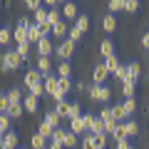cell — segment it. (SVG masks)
I'll return each instance as SVG.
<instances>
[{
    "label": "cell",
    "mask_w": 149,
    "mask_h": 149,
    "mask_svg": "<svg viewBox=\"0 0 149 149\" xmlns=\"http://www.w3.org/2000/svg\"><path fill=\"white\" fill-rule=\"evenodd\" d=\"M35 55H37V57H52V55H55L52 37H40V40L35 42Z\"/></svg>",
    "instance_id": "5"
},
{
    "label": "cell",
    "mask_w": 149,
    "mask_h": 149,
    "mask_svg": "<svg viewBox=\"0 0 149 149\" xmlns=\"http://www.w3.org/2000/svg\"><path fill=\"white\" fill-rule=\"evenodd\" d=\"M8 114H10V119H20L22 114H25V109H22V102L10 104V107H8Z\"/></svg>",
    "instance_id": "30"
},
{
    "label": "cell",
    "mask_w": 149,
    "mask_h": 149,
    "mask_svg": "<svg viewBox=\"0 0 149 149\" xmlns=\"http://www.w3.org/2000/svg\"><path fill=\"white\" fill-rule=\"evenodd\" d=\"M107 10H109V13L124 10V0H107Z\"/></svg>",
    "instance_id": "41"
},
{
    "label": "cell",
    "mask_w": 149,
    "mask_h": 149,
    "mask_svg": "<svg viewBox=\"0 0 149 149\" xmlns=\"http://www.w3.org/2000/svg\"><path fill=\"white\" fill-rule=\"evenodd\" d=\"M117 50H114V42H112L109 37H104V40H100V57H109V55H114Z\"/></svg>",
    "instance_id": "17"
},
{
    "label": "cell",
    "mask_w": 149,
    "mask_h": 149,
    "mask_svg": "<svg viewBox=\"0 0 149 149\" xmlns=\"http://www.w3.org/2000/svg\"><path fill=\"white\" fill-rule=\"evenodd\" d=\"M40 37H42V35H40V27H37L35 22H30V25H27V42H30V45H35L37 40H40Z\"/></svg>",
    "instance_id": "25"
},
{
    "label": "cell",
    "mask_w": 149,
    "mask_h": 149,
    "mask_svg": "<svg viewBox=\"0 0 149 149\" xmlns=\"http://www.w3.org/2000/svg\"><path fill=\"white\" fill-rule=\"evenodd\" d=\"M13 42V30L10 27H0V47H5V45H10Z\"/></svg>",
    "instance_id": "31"
},
{
    "label": "cell",
    "mask_w": 149,
    "mask_h": 149,
    "mask_svg": "<svg viewBox=\"0 0 149 149\" xmlns=\"http://www.w3.org/2000/svg\"><path fill=\"white\" fill-rule=\"evenodd\" d=\"M45 149H65V147H62V142H57V139H50Z\"/></svg>",
    "instance_id": "53"
},
{
    "label": "cell",
    "mask_w": 149,
    "mask_h": 149,
    "mask_svg": "<svg viewBox=\"0 0 149 149\" xmlns=\"http://www.w3.org/2000/svg\"><path fill=\"white\" fill-rule=\"evenodd\" d=\"M77 15H80V10H77V5H74L72 0L62 3V17L65 20H77Z\"/></svg>",
    "instance_id": "15"
},
{
    "label": "cell",
    "mask_w": 149,
    "mask_h": 149,
    "mask_svg": "<svg viewBox=\"0 0 149 149\" xmlns=\"http://www.w3.org/2000/svg\"><path fill=\"white\" fill-rule=\"evenodd\" d=\"M74 47H77V42H72L70 37H65V40H60L55 45V57L57 60H70L74 55Z\"/></svg>",
    "instance_id": "4"
},
{
    "label": "cell",
    "mask_w": 149,
    "mask_h": 149,
    "mask_svg": "<svg viewBox=\"0 0 149 149\" xmlns=\"http://www.w3.org/2000/svg\"><path fill=\"white\" fill-rule=\"evenodd\" d=\"M0 147L3 149H17L20 147V137H17V132H5L3 137H0Z\"/></svg>",
    "instance_id": "7"
},
{
    "label": "cell",
    "mask_w": 149,
    "mask_h": 149,
    "mask_svg": "<svg viewBox=\"0 0 149 149\" xmlns=\"http://www.w3.org/2000/svg\"><path fill=\"white\" fill-rule=\"evenodd\" d=\"M8 102H10V104H15V102H22V92H20V87H13V90L8 92Z\"/></svg>",
    "instance_id": "39"
},
{
    "label": "cell",
    "mask_w": 149,
    "mask_h": 149,
    "mask_svg": "<svg viewBox=\"0 0 149 149\" xmlns=\"http://www.w3.org/2000/svg\"><path fill=\"white\" fill-rule=\"evenodd\" d=\"M42 5H45V8H57L60 0H42Z\"/></svg>",
    "instance_id": "56"
},
{
    "label": "cell",
    "mask_w": 149,
    "mask_h": 149,
    "mask_svg": "<svg viewBox=\"0 0 149 149\" xmlns=\"http://www.w3.org/2000/svg\"><path fill=\"white\" fill-rule=\"evenodd\" d=\"M107 77H109V70L104 67V62H100L95 70H92V82H95V85H104Z\"/></svg>",
    "instance_id": "9"
},
{
    "label": "cell",
    "mask_w": 149,
    "mask_h": 149,
    "mask_svg": "<svg viewBox=\"0 0 149 149\" xmlns=\"http://www.w3.org/2000/svg\"><path fill=\"white\" fill-rule=\"evenodd\" d=\"M117 124H119L117 119H104V132H107V134H112V132H114V127H117Z\"/></svg>",
    "instance_id": "49"
},
{
    "label": "cell",
    "mask_w": 149,
    "mask_h": 149,
    "mask_svg": "<svg viewBox=\"0 0 149 149\" xmlns=\"http://www.w3.org/2000/svg\"><path fill=\"white\" fill-rule=\"evenodd\" d=\"M80 114H82V107H80V102H70L67 119H72V117H80Z\"/></svg>",
    "instance_id": "40"
},
{
    "label": "cell",
    "mask_w": 149,
    "mask_h": 149,
    "mask_svg": "<svg viewBox=\"0 0 149 149\" xmlns=\"http://www.w3.org/2000/svg\"><path fill=\"white\" fill-rule=\"evenodd\" d=\"M67 37H70V40H72V42H80V40H82V32L80 30H77V27H70V30H67Z\"/></svg>",
    "instance_id": "45"
},
{
    "label": "cell",
    "mask_w": 149,
    "mask_h": 149,
    "mask_svg": "<svg viewBox=\"0 0 149 149\" xmlns=\"http://www.w3.org/2000/svg\"><path fill=\"white\" fill-rule=\"evenodd\" d=\"M8 107H10V102H8V95H3V92H0V114H3V112H8Z\"/></svg>",
    "instance_id": "52"
},
{
    "label": "cell",
    "mask_w": 149,
    "mask_h": 149,
    "mask_svg": "<svg viewBox=\"0 0 149 149\" xmlns=\"http://www.w3.org/2000/svg\"><path fill=\"white\" fill-rule=\"evenodd\" d=\"M60 142H62L65 149H74L80 144V134H74L72 129H62V139H60Z\"/></svg>",
    "instance_id": "8"
},
{
    "label": "cell",
    "mask_w": 149,
    "mask_h": 149,
    "mask_svg": "<svg viewBox=\"0 0 149 149\" xmlns=\"http://www.w3.org/2000/svg\"><path fill=\"white\" fill-rule=\"evenodd\" d=\"M147 32H149V30H147Z\"/></svg>",
    "instance_id": "64"
},
{
    "label": "cell",
    "mask_w": 149,
    "mask_h": 149,
    "mask_svg": "<svg viewBox=\"0 0 149 149\" xmlns=\"http://www.w3.org/2000/svg\"><path fill=\"white\" fill-rule=\"evenodd\" d=\"M22 109H25L27 114H35V112L40 109V97H35L32 92L22 95Z\"/></svg>",
    "instance_id": "6"
},
{
    "label": "cell",
    "mask_w": 149,
    "mask_h": 149,
    "mask_svg": "<svg viewBox=\"0 0 149 149\" xmlns=\"http://www.w3.org/2000/svg\"><path fill=\"white\" fill-rule=\"evenodd\" d=\"M127 72H129V80H132V82H139V74H142V65L134 60V62H129V65H127Z\"/></svg>",
    "instance_id": "21"
},
{
    "label": "cell",
    "mask_w": 149,
    "mask_h": 149,
    "mask_svg": "<svg viewBox=\"0 0 149 149\" xmlns=\"http://www.w3.org/2000/svg\"><path fill=\"white\" fill-rule=\"evenodd\" d=\"M15 52L27 62V60H30V52H32V45H30V42H17V45H15Z\"/></svg>",
    "instance_id": "24"
},
{
    "label": "cell",
    "mask_w": 149,
    "mask_h": 149,
    "mask_svg": "<svg viewBox=\"0 0 149 149\" xmlns=\"http://www.w3.org/2000/svg\"><path fill=\"white\" fill-rule=\"evenodd\" d=\"M62 17H60V10L57 8H47V22L50 25H55V22H60Z\"/></svg>",
    "instance_id": "42"
},
{
    "label": "cell",
    "mask_w": 149,
    "mask_h": 149,
    "mask_svg": "<svg viewBox=\"0 0 149 149\" xmlns=\"http://www.w3.org/2000/svg\"><path fill=\"white\" fill-rule=\"evenodd\" d=\"M139 45H142L144 50H149V32H144V35L139 37Z\"/></svg>",
    "instance_id": "54"
},
{
    "label": "cell",
    "mask_w": 149,
    "mask_h": 149,
    "mask_svg": "<svg viewBox=\"0 0 149 149\" xmlns=\"http://www.w3.org/2000/svg\"><path fill=\"white\" fill-rule=\"evenodd\" d=\"M147 109H149V102H147Z\"/></svg>",
    "instance_id": "61"
},
{
    "label": "cell",
    "mask_w": 149,
    "mask_h": 149,
    "mask_svg": "<svg viewBox=\"0 0 149 149\" xmlns=\"http://www.w3.org/2000/svg\"><path fill=\"white\" fill-rule=\"evenodd\" d=\"M147 77H149V67H147Z\"/></svg>",
    "instance_id": "57"
},
{
    "label": "cell",
    "mask_w": 149,
    "mask_h": 149,
    "mask_svg": "<svg viewBox=\"0 0 149 149\" xmlns=\"http://www.w3.org/2000/svg\"><path fill=\"white\" fill-rule=\"evenodd\" d=\"M122 107H124V112H127V117H132L134 112H137V100H134V97H129V100L122 102Z\"/></svg>",
    "instance_id": "37"
},
{
    "label": "cell",
    "mask_w": 149,
    "mask_h": 149,
    "mask_svg": "<svg viewBox=\"0 0 149 149\" xmlns=\"http://www.w3.org/2000/svg\"><path fill=\"white\" fill-rule=\"evenodd\" d=\"M0 20H3V13H0Z\"/></svg>",
    "instance_id": "59"
},
{
    "label": "cell",
    "mask_w": 149,
    "mask_h": 149,
    "mask_svg": "<svg viewBox=\"0 0 149 149\" xmlns=\"http://www.w3.org/2000/svg\"><path fill=\"white\" fill-rule=\"evenodd\" d=\"M60 3H67V0H60Z\"/></svg>",
    "instance_id": "58"
},
{
    "label": "cell",
    "mask_w": 149,
    "mask_h": 149,
    "mask_svg": "<svg viewBox=\"0 0 149 149\" xmlns=\"http://www.w3.org/2000/svg\"><path fill=\"white\" fill-rule=\"evenodd\" d=\"M13 42H27V25H22V22H17L15 27H13Z\"/></svg>",
    "instance_id": "16"
},
{
    "label": "cell",
    "mask_w": 149,
    "mask_h": 149,
    "mask_svg": "<svg viewBox=\"0 0 149 149\" xmlns=\"http://www.w3.org/2000/svg\"><path fill=\"white\" fill-rule=\"evenodd\" d=\"M42 87H45V95L47 97H52V100H62V92H60V87H57V74H42Z\"/></svg>",
    "instance_id": "3"
},
{
    "label": "cell",
    "mask_w": 149,
    "mask_h": 149,
    "mask_svg": "<svg viewBox=\"0 0 149 149\" xmlns=\"http://www.w3.org/2000/svg\"><path fill=\"white\" fill-rule=\"evenodd\" d=\"M27 92H32L35 97H45V87H42V82H40V85H35V87H30Z\"/></svg>",
    "instance_id": "50"
},
{
    "label": "cell",
    "mask_w": 149,
    "mask_h": 149,
    "mask_svg": "<svg viewBox=\"0 0 149 149\" xmlns=\"http://www.w3.org/2000/svg\"><path fill=\"white\" fill-rule=\"evenodd\" d=\"M45 122H50V124H52V127H60V122H62V117H60V114H57V112H55V109H50L47 112V114H45Z\"/></svg>",
    "instance_id": "36"
},
{
    "label": "cell",
    "mask_w": 149,
    "mask_h": 149,
    "mask_svg": "<svg viewBox=\"0 0 149 149\" xmlns=\"http://www.w3.org/2000/svg\"><path fill=\"white\" fill-rule=\"evenodd\" d=\"M114 144H117L114 149H134L132 144H129V139H127V137H119V139H114Z\"/></svg>",
    "instance_id": "46"
},
{
    "label": "cell",
    "mask_w": 149,
    "mask_h": 149,
    "mask_svg": "<svg viewBox=\"0 0 149 149\" xmlns=\"http://www.w3.org/2000/svg\"><path fill=\"white\" fill-rule=\"evenodd\" d=\"M147 52H149V50H147Z\"/></svg>",
    "instance_id": "63"
},
{
    "label": "cell",
    "mask_w": 149,
    "mask_h": 149,
    "mask_svg": "<svg viewBox=\"0 0 149 149\" xmlns=\"http://www.w3.org/2000/svg\"><path fill=\"white\" fill-rule=\"evenodd\" d=\"M55 129H57V127H52V124H50V122H45V119H40V122H37V132H40V134H42V137H52V132H55Z\"/></svg>",
    "instance_id": "27"
},
{
    "label": "cell",
    "mask_w": 149,
    "mask_h": 149,
    "mask_svg": "<svg viewBox=\"0 0 149 149\" xmlns=\"http://www.w3.org/2000/svg\"><path fill=\"white\" fill-rule=\"evenodd\" d=\"M117 25H119V22H117V17H114V13H107V15L102 17V30H104V32H114Z\"/></svg>",
    "instance_id": "18"
},
{
    "label": "cell",
    "mask_w": 149,
    "mask_h": 149,
    "mask_svg": "<svg viewBox=\"0 0 149 149\" xmlns=\"http://www.w3.org/2000/svg\"><path fill=\"white\" fill-rule=\"evenodd\" d=\"M52 109L57 112V114H60L62 119H67V109H70V102L65 100V97H62V100H55V107H52Z\"/></svg>",
    "instance_id": "23"
},
{
    "label": "cell",
    "mask_w": 149,
    "mask_h": 149,
    "mask_svg": "<svg viewBox=\"0 0 149 149\" xmlns=\"http://www.w3.org/2000/svg\"><path fill=\"white\" fill-rule=\"evenodd\" d=\"M112 117L117 119V122H122V119H127V112H124L122 102H119V104H114V107H112Z\"/></svg>",
    "instance_id": "38"
},
{
    "label": "cell",
    "mask_w": 149,
    "mask_h": 149,
    "mask_svg": "<svg viewBox=\"0 0 149 149\" xmlns=\"http://www.w3.org/2000/svg\"><path fill=\"white\" fill-rule=\"evenodd\" d=\"M114 77H117L119 82H127V80H129V72H127V65H119V67H117V72H114Z\"/></svg>",
    "instance_id": "43"
},
{
    "label": "cell",
    "mask_w": 149,
    "mask_h": 149,
    "mask_svg": "<svg viewBox=\"0 0 149 149\" xmlns=\"http://www.w3.org/2000/svg\"><path fill=\"white\" fill-rule=\"evenodd\" d=\"M17 149H25V147H17Z\"/></svg>",
    "instance_id": "60"
},
{
    "label": "cell",
    "mask_w": 149,
    "mask_h": 149,
    "mask_svg": "<svg viewBox=\"0 0 149 149\" xmlns=\"http://www.w3.org/2000/svg\"><path fill=\"white\" fill-rule=\"evenodd\" d=\"M10 124H13V119H10V114H8V112H3V114H0V134H5V132H10Z\"/></svg>",
    "instance_id": "35"
},
{
    "label": "cell",
    "mask_w": 149,
    "mask_h": 149,
    "mask_svg": "<svg viewBox=\"0 0 149 149\" xmlns=\"http://www.w3.org/2000/svg\"><path fill=\"white\" fill-rule=\"evenodd\" d=\"M22 65H25V60H22L20 55L15 52V47H13V50H8V52L0 57V72H15Z\"/></svg>",
    "instance_id": "1"
},
{
    "label": "cell",
    "mask_w": 149,
    "mask_h": 149,
    "mask_svg": "<svg viewBox=\"0 0 149 149\" xmlns=\"http://www.w3.org/2000/svg\"><path fill=\"white\" fill-rule=\"evenodd\" d=\"M67 22L65 20H60V22H55L52 25V30H50V37H52V40H65V37H67Z\"/></svg>",
    "instance_id": "12"
},
{
    "label": "cell",
    "mask_w": 149,
    "mask_h": 149,
    "mask_svg": "<svg viewBox=\"0 0 149 149\" xmlns=\"http://www.w3.org/2000/svg\"><path fill=\"white\" fill-rule=\"evenodd\" d=\"M87 132H92V134L104 132V122H102L97 114H87Z\"/></svg>",
    "instance_id": "14"
},
{
    "label": "cell",
    "mask_w": 149,
    "mask_h": 149,
    "mask_svg": "<svg viewBox=\"0 0 149 149\" xmlns=\"http://www.w3.org/2000/svg\"><path fill=\"white\" fill-rule=\"evenodd\" d=\"M104 67L109 70V74H114V72H117V67H119V57H117V52H114V55H109V57H104Z\"/></svg>",
    "instance_id": "29"
},
{
    "label": "cell",
    "mask_w": 149,
    "mask_h": 149,
    "mask_svg": "<svg viewBox=\"0 0 149 149\" xmlns=\"http://www.w3.org/2000/svg\"><path fill=\"white\" fill-rule=\"evenodd\" d=\"M47 142H50V139L42 137L40 132H35V134L30 137V147H32V149H45V147H47Z\"/></svg>",
    "instance_id": "19"
},
{
    "label": "cell",
    "mask_w": 149,
    "mask_h": 149,
    "mask_svg": "<svg viewBox=\"0 0 149 149\" xmlns=\"http://www.w3.org/2000/svg\"><path fill=\"white\" fill-rule=\"evenodd\" d=\"M107 142H109V134L107 132H97L95 134V149H107Z\"/></svg>",
    "instance_id": "32"
},
{
    "label": "cell",
    "mask_w": 149,
    "mask_h": 149,
    "mask_svg": "<svg viewBox=\"0 0 149 149\" xmlns=\"http://www.w3.org/2000/svg\"><path fill=\"white\" fill-rule=\"evenodd\" d=\"M100 119H102V122H104V119H114V117H112V107H102V109H100Z\"/></svg>",
    "instance_id": "51"
},
{
    "label": "cell",
    "mask_w": 149,
    "mask_h": 149,
    "mask_svg": "<svg viewBox=\"0 0 149 149\" xmlns=\"http://www.w3.org/2000/svg\"><path fill=\"white\" fill-rule=\"evenodd\" d=\"M0 137H3V134H0Z\"/></svg>",
    "instance_id": "62"
},
{
    "label": "cell",
    "mask_w": 149,
    "mask_h": 149,
    "mask_svg": "<svg viewBox=\"0 0 149 149\" xmlns=\"http://www.w3.org/2000/svg\"><path fill=\"white\" fill-rule=\"evenodd\" d=\"M122 97H124V100H129V97H137V82H132V80L122 82Z\"/></svg>",
    "instance_id": "20"
},
{
    "label": "cell",
    "mask_w": 149,
    "mask_h": 149,
    "mask_svg": "<svg viewBox=\"0 0 149 149\" xmlns=\"http://www.w3.org/2000/svg\"><path fill=\"white\" fill-rule=\"evenodd\" d=\"M80 149H95V134H80Z\"/></svg>",
    "instance_id": "28"
},
{
    "label": "cell",
    "mask_w": 149,
    "mask_h": 149,
    "mask_svg": "<svg viewBox=\"0 0 149 149\" xmlns=\"http://www.w3.org/2000/svg\"><path fill=\"white\" fill-rule=\"evenodd\" d=\"M35 70L40 74H50L52 72V57H37L35 55Z\"/></svg>",
    "instance_id": "13"
},
{
    "label": "cell",
    "mask_w": 149,
    "mask_h": 149,
    "mask_svg": "<svg viewBox=\"0 0 149 149\" xmlns=\"http://www.w3.org/2000/svg\"><path fill=\"white\" fill-rule=\"evenodd\" d=\"M22 3H25V8H27V10H32V13L42 5V0H22Z\"/></svg>",
    "instance_id": "48"
},
{
    "label": "cell",
    "mask_w": 149,
    "mask_h": 149,
    "mask_svg": "<svg viewBox=\"0 0 149 149\" xmlns=\"http://www.w3.org/2000/svg\"><path fill=\"white\" fill-rule=\"evenodd\" d=\"M45 20H47V8L40 5L35 13H32V22H35V25H40V22H45Z\"/></svg>",
    "instance_id": "33"
},
{
    "label": "cell",
    "mask_w": 149,
    "mask_h": 149,
    "mask_svg": "<svg viewBox=\"0 0 149 149\" xmlns=\"http://www.w3.org/2000/svg\"><path fill=\"white\" fill-rule=\"evenodd\" d=\"M57 77H72V65L67 62V60H60V65H57Z\"/></svg>",
    "instance_id": "26"
},
{
    "label": "cell",
    "mask_w": 149,
    "mask_h": 149,
    "mask_svg": "<svg viewBox=\"0 0 149 149\" xmlns=\"http://www.w3.org/2000/svg\"><path fill=\"white\" fill-rule=\"evenodd\" d=\"M72 90H74V92H87V85H85V82H74Z\"/></svg>",
    "instance_id": "55"
},
{
    "label": "cell",
    "mask_w": 149,
    "mask_h": 149,
    "mask_svg": "<svg viewBox=\"0 0 149 149\" xmlns=\"http://www.w3.org/2000/svg\"><path fill=\"white\" fill-rule=\"evenodd\" d=\"M72 85H74V82H72V77H57V87H60V92H62L65 97H67L70 92H72Z\"/></svg>",
    "instance_id": "22"
},
{
    "label": "cell",
    "mask_w": 149,
    "mask_h": 149,
    "mask_svg": "<svg viewBox=\"0 0 149 149\" xmlns=\"http://www.w3.org/2000/svg\"><path fill=\"white\" fill-rule=\"evenodd\" d=\"M37 27H40V35H42V37H50V30H52V25H50L47 20H45V22H40Z\"/></svg>",
    "instance_id": "47"
},
{
    "label": "cell",
    "mask_w": 149,
    "mask_h": 149,
    "mask_svg": "<svg viewBox=\"0 0 149 149\" xmlns=\"http://www.w3.org/2000/svg\"><path fill=\"white\" fill-rule=\"evenodd\" d=\"M87 97H90V102L107 104V102L112 100V90H109L107 85H95V82H92V85L87 87Z\"/></svg>",
    "instance_id": "2"
},
{
    "label": "cell",
    "mask_w": 149,
    "mask_h": 149,
    "mask_svg": "<svg viewBox=\"0 0 149 149\" xmlns=\"http://www.w3.org/2000/svg\"><path fill=\"white\" fill-rule=\"evenodd\" d=\"M40 82H42V74L37 72L35 67H32V70H27V72H25V80H22V85H25V90H30V87L40 85Z\"/></svg>",
    "instance_id": "11"
},
{
    "label": "cell",
    "mask_w": 149,
    "mask_h": 149,
    "mask_svg": "<svg viewBox=\"0 0 149 149\" xmlns=\"http://www.w3.org/2000/svg\"><path fill=\"white\" fill-rule=\"evenodd\" d=\"M70 129H72L74 134H85V132H87V114L72 117V119H70Z\"/></svg>",
    "instance_id": "10"
},
{
    "label": "cell",
    "mask_w": 149,
    "mask_h": 149,
    "mask_svg": "<svg viewBox=\"0 0 149 149\" xmlns=\"http://www.w3.org/2000/svg\"><path fill=\"white\" fill-rule=\"evenodd\" d=\"M139 10V0H124V13H137Z\"/></svg>",
    "instance_id": "44"
},
{
    "label": "cell",
    "mask_w": 149,
    "mask_h": 149,
    "mask_svg": "<svg viewBox=\"0 0 149 149\" xmlns=\"http://www.w3.org/2000/svg\"><path fill=\"white\" fill-rule=\"evenodd\" d=\"M74 27H77V30L85 35V32L90 30V17H87V15H77V20H74Z\"/></svg>",
    "instance_id": "34"
}]
</instances>
